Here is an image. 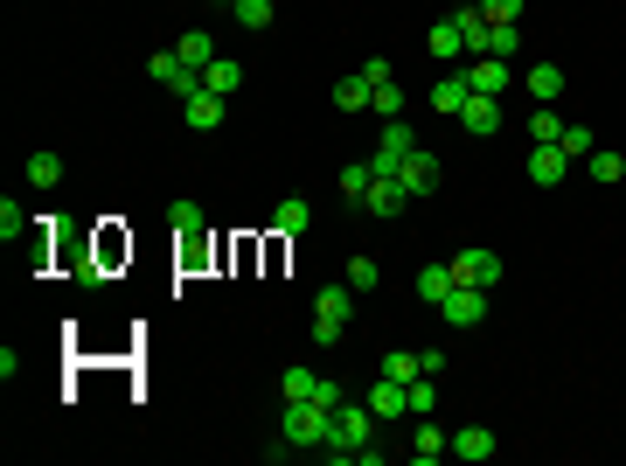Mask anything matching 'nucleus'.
<instances>
[{
	"mask_svg": "<svg viewBox=\"0 0 626 466\" xmlns=\"http://www.w3.org/2000/svg\"><path fill=\"white\" fill-rule=\"evenodd\" d=\"M369 439H376V411L348 397V404H341V411L327 418V439H320V453H327V460H355V453H362Z\"/></svg>",
	"mask_w": 626,
	"mask_h": 466,
	"instance_id": "f257e3e1",
	"label": "nucleus"
},
{
	"mask_svg": "<svg viewBox=\"0 0 626 466\" xmlns=\"http://www.w3.org/2000/svg\"><path fill=\"white\" fill-rule=\"evenodd\" d=\"M348 300H355V286H320V300H313V341L320 348L348 341Z\"/></svg>",
	"mask_w": 626,
	"mask_h": 466,
	"instance_id": "f03ea898",
	"label": "nucleus"
},
{
	"mask_svg": "<svg viewBox=\"0 0 626 466\" xmlns=\"http://www.w3.org/2000/svg\"><path fill=\"white\" fill-rule=\"evenodd\" d=\"M327 404H313V397H286V446H320L327 439Z\"/></svg>",
	"mask_w": 626,
	"mask_h": 466,
	"instance_id": "7ed1b4c3",
	"label": "nucleus"
},
{
	"mask_svg": "<svg viewBox=\"0 0 626 466\" xmlns=\"http://www.w3.org/2000/svg\"><path fill=\"white\" fill-rule=\"evenodd\" d=\"M147 70H154V84H167L174 98H195V91H202V70H188V63H181V49L147 56Z\"/></svg>",
	"mask_w": 626,
	"mask_h": 466,
	"instance_id": "20e7f679",
	"label": "nucleus"
},
{
	"mask_svg": "<svg viewBox=\"0 0 626 466\" xmlns=\"http://www.w3.org/2000/svg\"><path fill=\"white\" fill-rule=\"evenodd\" d=\"M369 411H376V425H397L404 411H411V383H397V376H376L369 383V397H362Z\"/></svg>",
	"mask_w": 626,
	"mask_h": 466,
	"instance_id": "39448f33",
	"label": "nucleus"
},
{
	"mask_svg": "<svg viewBox=\"0 0 626 466\" xmlns=\"http://www.w3.org/2000/svg\"><path fill=\"white\" fill-rule=\"evenodd\" d=\"M397 181H404V188H411V202H418V195H439V181H446V167H439V154H425V147H418V154H404V167H397Z\"/></svg>",
	"mask_w": 626,
	"mask_h": 466,
	"instance_id": "423d86ee",
	"label": "nucleus"
},
{
	"mask_svg": "<svg viewBox=\"0 0 626 466\" xmlns=\"http://www.w3.org/2000/svg\"><path fill=\"white\" fill-rule=\"evenodd\" d=\"M439 313H446V327H480V320H487V293H480V286H453V293L439 300Z\"/></svg>",
	"mask_w": 626,
	"mask_h": 466,
	"instance_id": "0eeeda50",
	"label": "nucleus"
},
{
	"mask_svg": "<svg viewBox=\"0 0 626 466\" xmlns=\"http://www.w3.org/2000/svg\"><path fill=\"white\" fill-rule=\"evenodd\" d=\"M453 279H460V286H480V293H487V286L501 279V258L473 244V251H460V258H453Z\"/></svg>",
	"mask_w": 626,
	"mask_h": 466,
	"instance_id": "6e6552de",
	"label": "nucleus"
},
{
	"mask_svg": "<svg viewBox=\"0 0 626 466\" xmlns=\"http://www.w3.org/2000/svg\"><path fill=\"white\" fill-rule=\"evenodd\" d=\"M404 202H411V188H404L397 174H376V181H369V195H362V209H369V216H404Z\"/></svg>",
	"mask_w": 626,
	"mask_h": 466,
	"instance_id": "1a4fd4ad",
	"label": "nucleus"
},
{
	"mask_svg": "<svg viewBox=\"0 0 626 466\" xmlns=\"http://www.w3.org/2000/svg\"><path fill=\"white\" fill-rule=\"evenodd\" d=\"M501 119H508V112H501V98H487V91H473L467 105H460V126H467V133H480V140H487V133H501Z\"/></svg>",
	"mask_w": 626,
	"mask_h": 466,
	"instance_id": "9d476101",
	"label": "nucleus"
},
{
	"mask_svg": "<svg viewBox=\"0 0 626 466\" xmlns=\"http://www.w3.org/2000/svg\"><path fill=\"white\" fill-rule=\"evenodd\" d=\"M223 105H230V98H216V91L202 84L195 98H181V119H188L195 133H216V126H223Z\"/></svg>",
	"mask_w": 626,
	"mask_h": 466,
	"instance_id": "9b49d317",
	"label": "nucleus"
},
{
	"mask_svg": "<svg viewBox=\"0 0 626 466\" xmlns=\"http://www.w3.org/2000/svg\"><path fill=\"white\" fill-rule=\"evenodd\" d=\"M508 77H515V70H508L501 56H473L467 63V84L473 91H487V98H508Z\"/></svg>",
	"mask_w": 626,
	"mask_h": 466,
	"instance_id": "f8f14e48",
	"label": "nucleus"
},
{
	"mask_svg": "<svg viewBox=\"0 0 626 466\" xmlns=\"http://www.w3.org/2000/svg\"><path fill=\"white\" fill-rule=\"evenodd\" d=\"M564 174H571V154H564V147H557V140H550V147H536V154H529V181H536V188H557V181H564Z\"/></svg>",
	"mask_w": 626,
	"mask_h": 466,
	"instance_id": "ddd939ff",
	"label": "nucleus"
},
{
	"mask_svg": "<svg viewBox=\"0 0 626 466\" xmlns=\"http://www.w3.org/2000/svg\"><path fill=\"white\" fill-rule=\"evenodd\" d=\"M446 453H453V439H446V432H439L432 418H418V425H411V460H418V466H432V460H446Z\"/></svg>",
	"mask_w": 626,
	"mask_h": 466,
	"instance_id": "4468645a",
	"label": "nucleus"
},
{
	"mask_svg": "<svg viewBox=\"0 0 626 466\" xmlns=\"http://www.w3.org/2000/svg\"><path fill=\"white\" fill-rule=\"evenodd\" d=\"M487 56L515 63V56H522V21H487Z\"/></svg>",
	"mask_w": 626,
	"mask_h": 466,
	"instance_id": "2eb2a0df",
	"label": "nucleus"
},
{
	"mask_svg": "<svg viewBox=\"0 0 626 466\" xmlns=\"http://www.w3.org/2000/svg\"><path fill=\"white\" fill-rule=\"evenodd\" d=\"M202 84H209L216 98H237V91H244V63H230V56H216V63L202 70Z\"/></svg>",
	"mask_w": 626,
	"mask_h": 466,
	"instance_id": "dca6fc26",
	"label": "nucleus"
},
{
	"mask_svg": "<svg viewBox=\"0 0 626 466\" xmlns=\"http://www.w3.org/2000/svg\"><path fill=\"white\" fill-rule=\"evenodd\" d=\"M529 98H536V105H557V98H564V70H557V63H529Z\"/></svg>",
	"mask_w": 626,
	"mask_h": 466,
	"instance_id": "f3484780",
	"label": "nucleus"
},
{
	"mask_svg": "<svg viewBox=\"0 0 626 466\" xmlns=\"http://www.w3.org/2000/svg\"><path fill=\"white\" fill-rule=\"evenodd\" d=\"M369 98H376V84H369L362 70H348V77L334 84V105H341V112H369Z\"/></svg>",
	"mask_w": 626,
	"mask_h": 466,
	"instance_id": "a211bd4d",
	"label": "nucleus"
},
{
	"mask_svg": "<svg viewBox=\"0 0 626 466\" xmlns=\"http://www.w3.org/2000/svg\"><path fill=\"white\" fill-rule=\"evenodd\" d=\"M453 453H460V460H494V432H487V425H460V432H453Z\"/></svg>",
	"mask_w": 626,
	"mask_h": 466,
	"instance_id": "6ab92c4d",
	"label": "nucleus"
},
{
	"mask_svg": "<svg viewBox=\"0 0 626 466\" xmlns=\"http://www.w3.org/2000/svg\"><path fill=\"white\" fill-rule=\"evenodd\" d=\"M453 286H460V279H453V265H425V272H418V300H425V307H439Z\"/></svg>",
	"mask_w": 626,
	"mask_h": 466,
	"instance_id": "aec40b11",
	"label": "nucleus"
},
{
	"mask_svg": "<svg viewBox=\"0 0 626 466\" xmlns=\"http://www.w3.org/2000/svg\"><path fill=\"white\" fill-rule=\"evenodd\" d=\"M467 98H473L467 70H460V77H439V84H432V105H439V112H453V119H460V105H467Z\"/></svg>",
	"mask_w": 626,
	"mask_h": 466,
	"instance_id": "412c9836",
	"label": "nucleus"
},
{
	"mask_svg": "<svg viewBox=\"0 0 626 466\" xmlns=\"http://www.w3.org/2000/svg\"><path fill=\"white\" fill-rule=\"evenodd\" d=\"M307 223H313V209H307V202H300V195H286V202L272 209V230H279V237H300Z\"/></svg>",
	"mask_w": 626,
	"mask_h": 466,
	"instance_id": "4be33fe9",
	"label": "nucleus"
},
{
	"mask_svg": "<svg viewBox=\"0 0 626 466\" xmlns=\"http://www.w3.org/2000/svg\"><path fill=\"white\" fill-rule=\"evenodd\" d=\"M174 49H181V63H188V70H209V63H216V42H209L202 28H188V35H181Z\"/></svg>",
	"mask_w": 626,
	"mask_h": 466,
	"instance_id": "5701e85b",
	"label": "nucleus"
},
{
	"mask_svg": "<svg viewBox=\"0 0 626 466\" xmlns=\"http://www.w3.org/2000/svg\"><path fill=\"white\" fill-rule=\"evenodd\" d=\"M167 223H174V237H181L188 251L202 244V209H195V202H174V209H167Z\"/></svg>",
	"mask_w": 626,
	"mask_h": 466,
	"instance_id": "b1692460",
	"label": "nucleus"
},
{
	"mask_svg": "<svg viewBox=\"0 0 626 466\" xmlns=\"http://www.w3.org/2000/svg\"><path fill=\"white\" fill-rule=\"evenodd\" d=\"M453 21H460V42H467V56H487V14H480V7H460Z\"/></svg>",
	"mask_w": 626,
	"mask_h": 466,
	"instance_id": "393cba45",
	"label": "nucleus"
},
{
	"mask_svg": "<svg viewBox=\"0 0 626 466\" xmlns=\"http://www.w3.org/2000/svg\"><path fill=\"white\" fill-rule=\"evenodd\" d=\"M28 181H35V188H63V154H49V147L28 154Z\"/></svg>",
	"mask_w": 626,
	"mask_h": 466,
	"instance_id": "a878e982",
	"label": "nucleus"
},
{
	"mask_svg": "<svg viewBox=\"0 0 626 466\" xmlns=\"http://www.w3.org/2000/svg\"><path fill=\"white\" fill-rule=\"evenodd\" d=\"M425 49H432V56H467V42H460V21H432Z\"/></svg>",
	"mask_w": 626,
	"mask_h": 466,
	"instance_id": "bb28decb",
	"label": "nucleus"
},
{
	"mask_svg": "<svg viewBox=\"0 0 626 466\" xmlns=\"http://www.w3.org/2000/svg\"><path fill=\"white\" fill-rule=\"evenodd\" d=\"M383 376H397V383H418V376H425V355H411V348H390V355H383Z\"/></svg>",
	"mask_w": 626,
	"mask_h": 466,
	"instance_id": "cd10ccee",
	"label": "nucleus"
},
{
	"mask_svg": "<svg viewBox=\"0 0 626 466\" xmlns=\"http://www.w3.org/2000/svg\"><path fill=\"white\" fill-rule=\"evenodd\" d=\"M585 167H592V181H606V188H613V181H626V154H613V147H592V160H585Z\"/></svg>",
	"mask_w": 626,
	"mask_h": 466,
	"instance_id": "c85d7f7f",
	"label": "nucleus"
},
{
	"mask_svg": "<svg viewBox=\"0 0 626 466\" xmlns=\"http://www.w3.org/2000/svg\"><path fill=\"white\" fill-rule=\"evenodd\" d=\"M571 160H592V147H599V133L592 126H578V119H564V140H557Z\"/></svg>",
	"mask_w": 626,
	"mask_h": 466,
	"instance_id": "c756f323",
	"label": "nucleus"
},
{
	"mask_svg": "<svg viewBox=\"0 0 626 466\" xmlns=\"http://www.w3.org/2000/svg\"><path fill=\"white\" fill-rule=\"evenodd\" d=\"M529 140H536V147L564 140V112H550V105H543V112H529Z\"/></svg>",
	"mask_w": 626,
	"mask_h": 466,
	"instance_id": "7c9ffc66",
	"label": "nucleus"
},
{
	"mask_svg": "<svg viewBox=\"0 0 626 466\" xmlns=\"http://www.w3.org/2000/svg\"><path fill=\"white\" fill-rule=\"evenodd\" d=\"M369 181H376V167L362 160V167H341V202H362L369 195Z\"/></svg>",
	"mask_w": 626,
	"mask_h": 466,
	"instance_id": "2f4dec72",
	"label": "nucleus"
},
{
	"mask_svg": "<svg viewBox=\"0 0 626 466\" xmlns=\"http://www.w3.org/2000/svg\"><path fill=\"white\" fill-rule=\"evenodd\" d=\"M369 112H383V119H404V91H397V77H390V84H376Z\"/></svg>",
	"mask_w": 626,
	"mask_h": 466,
	"instance_id": "473e14b6",
	"label": "nucleus"
},
{
	"mask_svg": "<svg viewBox=\"0 0 626 466\" xmlns=\"http://www.w3.org/2000/svg\"><path fill=\"white\" fill-rule=\"evenodd\" d=\"M230 14H237L244 28H272V0H230Z\"/></svg>",
	"mask_w": 626,
	"mask_h": 466,
	"instance_id": "72a5a7b5",
	"label": "nucleus"
},
{
	"mask_svg": "<svg viewBox=\"0 0 626 466\" xmlns=\"http://www.w3.org/2000/svg\"><path fill=\"white\" fill-rule=\"evenodd\" d=\"M313 390H320V369L293 362V369H286V397H313Z\"/></svg>",
	"mask_w": 626,
	"mask_h": 466,
	"instance_id": "f704fd0d",
	"label": "nucleus"
},
{
	"mask_svg": "<svg viewBox=\"0 0 626 466\" xmlns=\"http://www.w3.org/2000/svg\"><path fill=\"white\" fill-rule=\"evenodd\" d=\"M439 411V390H432V376H418L411 383V418H432Z\"/></svg>",
	"mask_w": 626,
	"mask_h": 466,
	"instance_id": "c9c22d12",
	"label": "nucleus"
},
{
	"mask_svg": "<svg viewBox=\"0 0 626 466\" xmlns=\"http://www.w3.org/2000/svg\"><path fill=\"white\" fill-rule=\"evenodd\" d=\"M376 279H383V272H376V258H348V286H355V293H369Z\"/></svg>",
	"mask_w": 626,
	"mask_h": 466,
	"instance_id": "e433bc0d",
	"label": "nucleus"
},
{
	"mask_svg": "<svg viewBox=\"0 0 626 466\" xmlns=\"http://www.w3.org/2000/svg\"><path fill=\"white\" fill-rule=\"evenodd\" d=\"M21 223H28V216H21V209H14V195H7V202H0V237L14 244V237H21Z\"/></svg>",
	"mask_w": 626,
	"mask_h": 466,
	"instance_id": "4c0bfd02",
	"label": "nucleus"
},
{
	"mask_svg": "<svg viewBox=\"0 0 626 466\" xmlns=\"http://www.w3.org/2000/svg\"><path fill=\"white\" fill-rule=\"evenodd\" d=\"M487 21H522V0H480Z\"/></svg>",
	"mask_w": 626,
	"mask_h": 466,
	"instance_id": "58836bf2",
	"label": "nucleus"
},
{
	"mask_svg": "<svg viewBox=\"0 0 626 466\" xmlns=\"http://www.w3.org/2000/svg\"><path fill=\"white\" fill-rule=\"evenodd\" d=\"M362 77H369V84H390L397 70H390V56H362Z\"/></svg>",
	"mask_w": 626,
	"mask_h": 466,
	"instance_id": "ea45409f",
	"label": "nucleus"
},
{
	"mask_svg": "<svg viewBox=\"0 0 626 466\" xmlns=\"http://www.w3.org/2000/svg\"><path fill=\"white\" fill-rule=\"evenodd\" d=\"M209 7H230V0H209Z\"/></svg>",
	"mask_w": 626,
	"mask_h": 466,
	"instance_id": "a19ab883",
	"label": "nucleus"
}]
</instances>
